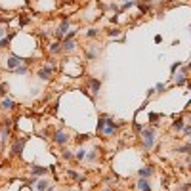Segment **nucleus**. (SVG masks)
<instances>
[{
  "instance_id": "nucleus-1",
  "label": "nucleus",
  "mask_w": 191,
  "mask_h": 191,
  "mask_svg": "<svg viewBox=\"0 0 191 191\" xmlns=\"http://www.w3.org/2000/svg\"><path fill=\"white\" fill-rule=\"evenodd\" d=\"M115 132H117V124H115L113 118L101 117L100 122H98V134H103L105 138H111V136H115Z\"/></svg>"
},
{
  "instance_id": "nucleus-2",
  "label": "nucleus",
  "mask_w": 191,
  "mask_h": 191,
  "mask_svg": "<svg viewBox=\"0 0 191 191\" xmlns=\"http://www.w3.org/2000/svg\"><path fill=\"white\" fill-rule=\"evenodd\" d=\"M141 138H143V147L145 149H151L155 143V130L153 128H143L141 130Z\"/></svg>"
},
{
  "instance_id": "nucleus-3",
  "label": "nucleus",
  "mask_w": 191,
  "mask_h": 191,
  "mask_svg": "<svg viewBox=\"0 0 191 191\" xmlns=\"http://www.w3.org/2000/svg\"><path fill=\"white\" fill-rule=\"evenodd\" d=\"M69 141V134L65 132V130H57V132H54V143H57V145H65Z\"/></svg>"
},
{
  "instance_id": "nucleus-4",
  "label": "nucleus",
  "mask_w": 191,
  "mask_h": 191,
  "mask_svg": "<svg viewBox=\"0 0 191 191\" xmlns=\"http://www.w3.org/2000/svg\"><path fill=\"white\" fill-rule=\"evenodd\" d=\"M54 67H55L54 63H48V65H46V67H42L40 71H38V77H40L42 80H50L52 73H54Z\"/></svg>"
},
{
  "instance_id": "nucleus-5",
  "label": "nucleus",
  "mask_w": 191,
  "mask_h": 191,
  "mask_svg": "<svg viewBox=\"0 0 191 191\" xmlns=\"http://www.w3.org/2000/svg\"><path fill=\"white\" fill-rule=\"evenodd\" d=\"M19 65H23L21 57H17V55H10V57H8V69H10V71H14L15 67H19Z\"/></svg>"
},
{
  "instance_id": "nucleus-6",
  "label": "nucleus",
  "mask_w": 191,
  "mask_h": 191,
  "mask_svg": "<svg viewBox=\"0 0 191 191\" xmlns=\"http://www.w3.org/2000/svg\"><path fill=\"white\" fill-rule=\"evenodd\" d=\"M75 48H77V42H75L73 38H65V42L61 44V50L63 52H73Z\"/></svg>"
},
{
  "instance_id": "nucleus-7",
  "label": "nucleus",
  "mask_w": 191,
  "mask_h": 191,
  "mask_svg": "<svg viewBox=\"0 0 191 191\" xmlns=\"http://www.w3.org/2000/svg\"><path fill=\"white\" fill-rule=\"evenodd\" d=\"M67 29H69V19H63V21H61V25H59L57 27V31H55V37H63L65 33H67Z\"/></svg>"
},
{
  "instance_id": "nucleus-8",
  "label": "nucleus",
  "mask_w": 191,
  "mask_h": 191,
  "mask_svg": "<svg viewBox=\"0 0 191 191\" xmlns=\"http://www.w3.org/2000/svg\"><path fill=\"white\" fill-rule=\"evenodd\" d=\"M88 84H90V90L94 92V94H98V92H100V86H101V82L98 80V78H90V80H88Z\"/></svg>"
},
{
  "instance_id": "nucleus-9",
  "label": "nucleus",
  "mask_w": 191,
  "mask_h": 191,
  "mask_svg": "<svg viewBox=\"0 0 191 191\" xmlns=\"http://www.w3.org/2000/svg\"><path fill=\"white\" fill-rule=\"evenodd\" d=\"M138 189L140 191H151V185L147 182V178H141L140 182H138Z\"/></svg>"
},
{
  "instance_id": "nucleus-10",
  "label": "nucleus",
  "mask_w": 191,
  "mask_h": 191,
  "mask_svg": "<svg viewBox=\"0 0 191 191\" xmlns=\"http://www.w3.org/2000/svg\"><path fill=\"white\" fill-rule=\"evenodd\" d=\"M48 187H50V183L44 182V180H40V182H37L35 185H33V189H35V191H46Z\"/></svg>"
},
{
  "instance_id": "nucleus-11",
  "label": "nucleus",
  "mask_w": 191,
  "mask_h": 191,
  "mask_svg": "<svg viewBox=\"0 0 191 191\" xmlns=\"http://www.w3.org/2000/svg\"><path fill=\"white\" fill-rule=\"evenodd\" d=\"M2 107H4V109H8V111H12V109H15V101L4 98V100H2Z\"/></svg>"
},
{
  "instance_id": "nucleus-12",
  "label": "nucleus",
  "mask_w": 191,
  "mask_h": 191,
  "mask_svg": "<svg viewBox=\"0 0 191 191\" xmlns=\"http://www.w3.org/2000/svg\"><path fill=\"white\" fill-rule=\"evenodd\" d=\"M48 50H50V54H59V52H61V44H59L57 40H54L50 44V48H48Z\"/></svg>"
},
{
  "instance_id": "nucleus-13",
  "label": "nucleus",
  "mask_w": 191,
  "mask_h": 191,
  "mask_svg": "<svg viewBox=\"0 0 191 191\" xmlns=\"http://www.w3.org/2000/svg\"><path fill=\"white\" fill-rule=\"evenodd\" d=\"M151 174H153V168H151V166H143V168H140V178H149Z\"/></svg>"
},
{
  "instance_id": "nucleus-14",
  "label": "nucleus",
  "mask_w": 191,
  "mask_h": 191,
  "mask_svg": "<svg viewBox=\"0 0 191 191\" xmlns=\"http://www.w3.org/2000/svg\"><path fill=\"white\" fill-rule=\"evenodd\" d=\"M46 172H48V168H44V166H35V168L31 170L33 176H42V174H46Z\"/></svg>"
},
{
  "instance_id": "nucleus-15",
  "label": "nucleus",
  "mask_w": 191,
  "mask_h": 191,
  "mask_svg": "<svg viewBox=\"0 0 191 191\" xmlns=\"http://www.w3.org/2000/svg\"><path fill=\"white\" fill-rule=\"evenodd\" d=\"M23 143H25V140H19L17 143H14V147H12V155H19V151H21Z\"/></svg>"
},
{
  "instance_id": "nucleus-16",
  "label": "nucleus",
  "mask_w": 191,
  "mask_h": 191,
  "mask_svg": "<svg viewBox=\"0 0 191 191\" xmlns=\"http://www.w3.org/2000/svg\"><path fill=\"white\" fill-rule=\"evenodd\" d=\"M73 159H77V161H84V159H86V151H84V149H78V151H77V155H73Z\"/></svg>"
},
{
  "instance_id": "nucleus-17",
  "label": "nucleus",
  "mask_w": 191,
  "mask_h": 191,
  "mask_svg": "<svg viewBox=\"0 0 191 191\" xmlns=\"http://www.w3.org/2000/svg\"><path fill=\"white\" fill-rule=\"evenodd\" d=\"M27 71H29V69L25 67V65H19V67L14 69V73H15V75H27Z\"/></svg>"
},
{
  "instance_id": "nucleus-18",
  "label": "nucleus",
  "mask_w": 191,
  "mask_h": 191,
  "mask_svg": "<svg viewBox=\"0 0 191 191\" xmlns=\"http://www.w3.org/2000/svg\"><path fill=\"white\" fill-rule=\"evenodd\" d=\"M172 128H174V130H176V132H180V130H182V128H183V120H182V118H178L176 122L172 124Z\"/></svg>"
},
{
  "instance_id": "nucleus-19",
  "label": "nucleus",
  "mask_w": 191,
  "mask_h": 191,
  "mask_svg": "<svg viewBox=\"0 0 191 191\" xmlns=\"http://www.w3.org/2000/svg\"><path fill=\"white\" fill-rule=\"evenodd\" d=\"M96 159H98V151H90V153L86 155V159H84V161H96Z\"/></svg>"
},
{
  "instance_id": "nucleus-20",
  "label": "nucleus",
  "mask_w": 191,
  "mask_h": 191,
  "mask_svg": "<svg viewBox=\"0 0 191 191\" xmlns=\"http://www.w3.org/2000/svg\"><path fill=\"white\" fill-rule=\"evenodd\" d=\"M98 33H100L98 29H90V31L86 33V37H88V38H96V37H98Z\"/></svg>"
},
{
  "instance_id": "nucleus-21",
  "label": "nucleus",
  "mask_w": 191,
  "mask_h": 191,
  "mask_svg": "<svg viewBox=\"0 0 191 191\" xmlns=\"http://www.w3.org/2000/svg\"><path fill=\"white\" fill-rule=\"evenodd\" d=\"M10 42V37H4V38H0V48H6Z\"/></svg>"
},
{
  "instance_id": "nucleus-22",
  "label": "nucleus",
  "mask_w": 191,
  "mask_h": 191,
  "mask_svg": "<svg viewBox=\"0 0 191 191\" xmlns=\"http://www.w3.org/2000/svg\"><path fill=\"white\" fill-rule=\"evenodd\" d=\"M178 151H180V153H189V151H191V145H189V143H185V145H183V147H180Z\"/></svg>"
},
{
  "instance_id": "nucleus-23",
  "label": "nucleus",
  "mask_w": 191,
  "mask_h": 191,
  "mask_svg": "<svg viewBox=\"0 0 191 191\" xmlns=\"http://www.w3.org/2000/svg\"><path fill=\"white\" fill-rule=\"evenodd\" d=\"M178 69H180V63H178V61H176V63H174L172 67H170V73L174 75V73H176V71H178Z\"/></svg>"
},
{
  "instance_id": "nucleus-24",
  "label": "nucleus",
  "mask_w": 191,
  "mask_h": 191,
  "mask_svg": "<svg viewBox=\"0 0 191 191\" xmlns=\"http://www.w3.org/2000/svg\"><path fill=\"white\" fill-rule=\"evenodd\" d=\"M164 90H166L164 84H157V86H155V92H164Z\"/></svg>"
},
{
  "instance_id": "nucleus-25",
  "label": "nucleus",
  "mask_w": 191,
  "mask_h": 191,
  "mask_svg": "<svg viewBox=\"0 0 191 191\" xmlns=\"http://www.w3.org/2000/svg\"><path fill=\"white\" fill-rule=\"evenodd\" d=\"M63 159H73V153L71 151H63Z\"/></svg>"
},
{
  "instance_id": "nucleus-26",
  "label": "nucleus",
  "mask_w": 191,
  "mask_h": 191,
  "mask_svg": "<svg viewBox=\"0 0 191 191\" xmlns=\"http://www.w3.org/2000/svg\"><path fill=\"white\" fill-rule=\"evenodd\" d=\"M183 134H185V136H189V134H191V126H183Z\"/></svg>"
},
{
  "instance_id": "nucleus-27",
  "label": "nucleus",
  "mask_w": 191,
  "mask_h": 191,
  "mask_svg": "<svg viewBox=\"0 0 191 191\" xmlns=\"http://www.w3.org/2000/svg\"><path fill=\"white\" fill-rule=\"evenodd\" d=\"M130 6H134V0H128L126 4H124V8H130Z\"/></svg>"
},
{
  "instance_id": "nucleus-28",
  "label": "nucleus",
  "mask_w": 191,
  "mask_h": 191,
  "mask_svg": "<svg viewBox=\"0 0 191 191\" xmlns=\"http://www.w3.org/2000/svg\"><path fill=\"white\" fill-rule=\"evenodd\" d=\"M182 191H189V183H183V185H182Z\"/></svg>"
},
{
  "instance_id": "nucleus-29",
  "label": "nucleus",
  "mask_w": 191,
  "mask_h": 191,
  "mask_svg": "<svg viewBox=\"0 0 191 191\" xmlns=\"http://www.w3.org/2000/svg\"><path fill=\"white\" fill-rule=\"evenodd\" d=\"M4 37H8V35L4 33V29H0V38H4Z\"/></svg>"
},
{
  "instance_id": "nucleus-30",
  "label": "nucleus",
  "mask_w": 191,
  "mask_h": 191,
  "mask_svg": "<svg viewBox=\"0 0 191 191\" xmlns=\"http://www.w3.org/2000/svg\"><path fill=\"white\" fill-rule=\"evenodd\" d=\"M103 191H111V189H103Z\"/></svg>"
}]
</instances>
